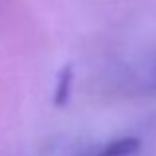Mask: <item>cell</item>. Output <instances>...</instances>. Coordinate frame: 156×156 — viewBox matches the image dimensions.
Wrapping results in <instances>:
<instances>
[{"label": "cell", "mask_w": 156, "mask_h": 156, "mask_svg": "<svg viewBox=\"0 0 156 156\" xmlns=\"http://www.w3.org/2000/svg\"><path fill=\"white\" fill-rule=\"evenodd\" d=\"M140 148V140L134 136H122V138H115V140L107 142L101 148L99 156H133L138 152Z\"/></svg>", "instance_id": "obj_1"}, {"label": "cell", "mask_w": 156, "mask_h": 156, "mask_svg": "<svg viewBox=\"0 0 156 156\" xmlns=\"http://www.w3.org/2000/svg\"><path fill=\"white\" fill-rule=\"evenodd\" d=\"M71 85H73V65H65L61 67L59 75H57L55 91H53V105L55 107H65L71 97Z\"/></svg>", "instance_id": "obj_2"}]
</instances>
